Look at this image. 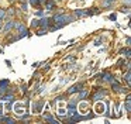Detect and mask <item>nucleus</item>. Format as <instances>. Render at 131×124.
<instances>
[{
	"label": "nucleus",
	"instance_id": "f257e3e1",
	"mask_svg": "<svg viewBox=\"0 0 131 124\" xmlns=\"http://www.w3.org/2000/svg\"><path fill=\"white\" fill-rule=\"evenodd\" d=\"M14 30L18 33V38H23V37L28 35V30H27V27L21 21H14Z\"/></svg>",
	"mask_w": 131,
	"mask_h": 124
},
{
	"label": "nucleus",
	"instance_id": "f03ea898",
	"mask_svg": "<svg viewBox=\"0 0 131 124\" xmlns=\"http://www.w3.org/2000/svg\"><path fill=\"white\" fill-rule=\"evenodd\" d=\"M52 24V18H49V17H44V18L40 20V27L41 28H47L48 30L49 27H51Z\"/></svg>",
	"mask_w": 131,
	"mask_h": 124
},
{
	"label": "nucleus",
	"instance_id": "7ed1b4c3",
	"mask_svg": "<svg viewBox=\"0 0 131 124\" xmlns=\"http://www.w3.org/2000/svg\"><path fill=\"white\" fill-rule=\"evenodd\" d=\"M13 28H14V20H9V21L6 23V25H4L3 28H0V30H2L3 34H7V33H10Z\"/></svg>",
	"mask_w": 131,
	"mask_h": 124
},
{
	"label": "nucleus",
	"instance_id": "20e7f679",
	"mask_svg": "<svg viewBox=\"0 0 131 124\" xmlns=\"http://www.w3.org/2000/svg\"><path fill=\"white\" fill-rule=\"evenodd\" d=\"M42 107H44V101L42 100L35 101V103L32 104V113H34V114H37V113L42 111Z\"/></svg>",
	"mask_w": 131,
	"mask_h": 124
},
{
	"label": "nucleus",
	"instance_id": "39448f33",
	"mask_svg": "<svg viewBox=\"0 0 131 124\" xmlns=\"http://www.w3.org/2000/svg\"><path fill=\"white\" fill-rule=\"evenodd\" d=\"M82 87H83V83H76V85H73L72 87H69V89H68V95H73V93L80 92V90H82Z\"/></svg>",
	"mask_w": 131,
	"mask_h": 124
},
{
	"label": "nucleus",
	"instance_id": "423d86ee",
	"mask_svg": "<svg viewBox=\"0 0 131 124\" xmlns=\"http://www.w3.org/2000/svg\"><path fill=\"white\" fill-rule=\"evenodd\" d=\"M44 6H45L47 11H51V10H54V8L57 7V2H55V0H47Z\"/></svg>",
	"mask_w": 131,
	"mask_h": 124
},
{
	"label": "nucleus",
	"instance_id": "0eeeda50",
	"mask_svg": "<svg viewBox=\"0 0 131 124\" xmlns=\"http://www.w3.org/2000/svg\"><path fill=\"white\" fill-rule=\"evenodd\" d=\"M106 95H107V92H106V90H99L97 93H94V95H93L92 100H94V101H96V100H100V99H102V97H104Z\"/></svg>",
	"mask_w": 131,
	"mask_h": 124
},
{
	"label": "nucleus",
	"instance_id": "6e6552de",
	"mask_svg": "<svg viewBox=\"0 0 131 124\" xmlns=\"http://www.w3.org/2000/svg\"><path fill=\"white\" fill-rule=\"evenodd\" d=\"M0 123H6V124H14L16 121L10 117H6V116H0Z\"/></svg>",
	"mask_w": 131,
	"mask_h": 124
},
{
	"label": "nucleus",
	"instance_id": "1a4fd4ad",
	"mask_svg": "<svg viewBox=\"0 0 131 124\" xmlns=\"http://www.w3.org/2000/svg\"><path fill=\"white\" fill-rule=\"evenodd\" d=\"M44 118H45V121H48L49 124H58V123H59V121H58L57 118H54L51 114H45V116H44Z\"/></svg>",
	"mask_w": 131,
	"mask_h": 124
},
{
	"label": "nucleus",
	"instance_id": "9d476101",
	"mask_svg": "<svg viewBox=\"0 0 131 124\" xmlns=\"http://www.w3.org/2000/svg\"><path fill=\"white\" fill-rule=\"evenodd\" d=\"M86 13H88V16H93V14H99L100 13V10L97 7H92V8H89L88 11H86Z\"/></svg>",
	"mask_w": 131,
	"mask_h": 124
},
{
	"label": "nucleus",
	"instance_id": "9b49d317",
	"mask_svg": "<svg viewBox=\"0 0 131 124\" xmlns=\"http://www.w3.org/2000/svg\"><path fill=\"white\" fill-rule=\"evenodd\" d=\"M78 93H79V92H78ZM88 95H89L88 90L82 89V90H80V93H79V100H83V99H86V97H88Z\"/></svg>",
	"mask_w": 131,
	"mask_h": 124
},
{
	"label": "nucleus",
	"instance_id": "f8f14e48",
	"mask_svg": "<svg viewBox=\"0 0 131 124\" xmlns=\"http://www.w3.org/2000/svg\"><path fill=\"white\" fill-rule=\"evenodd\" d=\"M88 13L85 10H75V17H86Z\"/></svg>",
	"mask_w": 131,
	"mask_h": 124
},
{
	"label": "nucleus",
	"instance_id": "ddd939ff",
	"mask_svg": "<svg viewBox=\"0 0 131 124\" xmlns=\"http://www.w3.org/2000/svg\"><path fill=\"white\" fill-rule=\"evenodd\" d=\"M103 76H104V79H103L104 82H113L114 80V76L110 75V73H103Z\"/></svg>",
	"mask_w": 131,
	"mask_h": 124
},
{
	"label": "nucleus",
	"instance_id": "4468645a",
	"mask_svg": "<svg viewBox=\"0 0 131 124\" xmlns=\"http://www.w3.org/2000/svg\"><path fill=\"white\" fill-rule=\"evenodd\" d=\"M16 14V8H9V10H6V16L7 17H12V16H14Z\"/></svg>",
	"mask_w": 131,
	"mask_h": 124
},
{
	"label": "nucleus",
	"instance_id": "2eb2a0df",
	"mask_svg": "<svg viewBox=\"0 0 131 124\" xmlns=\"http://www.w3.org/2000/svg\"><path fill=\"white\" fill-rule=\"evenodd\" d=\"M31 27L32 28H38V27H40V20H37V18L32 20V21H31Z\"/></svg>",
	"mask_w": 131,
	"mask_h": 124
},
{
	"label": "nucleus",
	"instance_id": "dca6fc26",
	"mask_svg": "<svg viewBox=\"0 0 131 124\" xmlns=\"http://www.w3.org/2000/svg\"><path fill=\"white\" fill-rule=\"evenodd\" d=\"M7 16H6V10L4 8H0V20H6Z\"/></svg>",
	"mask_w": 131,
	"mask_h": 124
},
{
	"label": "nucleus",
	"instance_id": "f3484780",
	"mask_svg": "<svg viewBox=\"0 0 131 124\" xmlns=\"http://www.w3.org/2000/svg\"><path fill=\"white\" fill-rule=\"evenodd\" d=\"M2 99H3V100H14V97H13V95H10V93H9V95H3V96H2Z\"/></svg>",
	"mask_w": 131,
	"mask_h": 124
},
{
	"label": "nucleus",
	"instance_id": "a211bd4d",
	"mask_svg": "<svg viewBox=\"0 0 131 124\" xmlns=\"http://www.w3.org/2000/svg\"><path fill=\"white\" fill-rule=\"evenodd\" d=\"M30 4H31L32 7H41V4H40L38 0H30Z\"/></svg>",
	"mask_w": 131,
	"mask_h": 124
},
{
	"label": "nucleus",
	"instance_id": "6ab92c4d",
	"mask_svg": "<svg viewBox=\"0 0 131 124\" xmlns=\"http://www.w3.org/2000/svg\"><path fill=\"white\" fill-rule=\"evenodd\" d=\"M9 83H10V82L7 80V79H4V80H0V87H7V86H9Z\"/></svg>",
	"mask_w": 131,
	"mask_h": 124
},
{
	"label": "nucleus",
	"instance_id": "aec40b11",
	"mask_svg": "<svg viewBox=\"0 0 131 124\" xmlns=\"http://www.w3.org/2000/svg\"><path fill=\"white\" fill-rule=\"evenodd\" d=\"M120 11H121V13H125V14H128V13H130V7H128V6H125V7L123 6V7L120 8Z\"/></svg>",
	"mask_w": 131,
	"mask_h": 124
},
{
	"label": "nucleus",
	"instance_id": "412c9836",
	"mask_svg": "<svg viewBox=\"0 0 131 124\" xmlns=\"http://www.w3.org/2000/svg\"><path fill=\"white\" fill-rule=\"evenodd\" d=\"M47 33H48V30H47V28H41V30L37 31V35H44V34H47Z\"/></svg>",
	"mask_w": 131,
	"mask_h": 124
},
{
	"label": "nucleus",
	"instance_id": "4be33fe9",
	"mask_svg": "<svg viewBox=\"0 0 131 124\" xmlns=\"http://www.w3.org/2000/svg\"><path fill=\"white\" fill-rule=\"evenodd\" d=\"M124 79H125V82H127V83L130 85V69H127V73H125Z\"/></svg>",
	"mask_w": 131,
	"mask_h": 124
},
{
	"label": "nucleus",
	"instance_id": "5701e85b",
	"mask_svg": "<svg viewBox=\"0 0 131 124\" xmlns=\"http://www.w3.org/2000/svg\"><path fill=\"white\" fill-rule=\"evenodd\" d=\"M76 104H78V100H71L68 103V107H76Z\"/></svg>",
	"mask_w": 131,
	"mask_h": 124
},
{
	"label": "nucleus",
	"instance_id": "b1692460",
	"mask_svg": "<svg viewBox=\"0 0 131 124\" xmlns=\"http://www.w3.org/2000/svg\"><path fill=\"white\" fill-rule=\"evenodd\" d=\"M111 4H113V3L108 2V0H103V7H110Z\"/></svg>",
	"mask_w": 131,
	"mask_h": 124
},
{
	"label": "nucleus",
	"instance_id": "393cba45",
	"mask_svg": "<svg viewBox=\"0 0 131 124\" xmlns=\"http://www.w3.org/2000/svg\"><path fill=\"white\" fill-rule=\"evenodd\" d=\"M7 87H9V86H7ZM7 87H0V96H3L4 93L7 92Z\"/></svg>",
	"mask_w": 131,
	"mask_h": 124
},
{
	"label": "nucleus",
	"instance_id": "a878e982",
	"mask_svg": "<svg viewBox=\"0 0 131 124\" xmlns=\"http://www.w3.org/2000/svg\"><path fill=\"white\" fill-rule=\"evenodd\" d=\"M21 8H23V11H27V3L26 2H21Z\"/></svg>",
	"mask_w": 131,
	"mask_h": 124
},
{
	"label": "nucleus",
	"instance_id": "bb28decb",
	"mask_svg": "<svg viewBox=\"0 0 131 124\" xmlns=\"http://www.w3.org/2000/svg\"><path fill=\"white\" fill-rule=\"evenodd\" d=\"M21 90H23V93H24V95L27 93V86H26V85H23V87H21Z\"/></svg>",
	"mask_w": 131,
	"mask_h": 124
},
{
	"label": "nucleus",
	"instance_id": "cd10ccee",
	"mask_svg": "<svg viewBox=\"0 0 131 124\" xmlns=\"http://www.w3.org/2000/svg\"><path fill=\"white\" fill-rule=\"evenodd\" d=\"M38 2H40V4H41V6H44V4H45L47 0H38Z\"/></svg>",
	"mask_w": 131,
	"mask_h": 124
},
{
	"label": "nucleus",
	"instance_id": "c85d7f7f",
	"mask_svg": "<svg viewBox=\"0 0 131 124\" xmlns=\"http://www.w3.org/2000/svg\"><path fill=\"white\" fill-rule=\"evenodd\" d=\"M110 20H116V14H111V16H110Z\"/></svg>",
	"mask_w": 131,
	"mask_h": 124
},
{
	"label": "nucleus",
	"instance_id": "c756f323",
	"mask_svg": "<svg viewBox=\"0 0 131 124\" xmlns=\"http://www.w3.org/2000/svg\"><path fill=\"white\" fill-rule=\"evenodd\" d=\"M100 41H102L100 38H99V39H96V44H94V45H100Z\"/></svg>",
	"mask_w": 131,
	"mask_h": 124
},
{
	"label": "nucleus",
	"instance_id": "7c9ffc66",
	"mask_svg": "<svg viewBox=\"0 0 131 124\" xmlns=\"http://www.w3.org/2000/svg\"><path fill=\"white\" fill-rule=\"evenodd\" d=\"M3 27V20H0V28Z\"/></svg>",
	"mask_w": 131,
	"mask_h": 124
},
{
	"label": "nucleus",
	"instance_id": "2f4dec72",
	"mask_svg": "<svg viewBox=\"0 0 131 124\" xmlns=\"http://www.w3.org/2000/svg\"><path fill=\"white\" fill-rule=\"evenodd\" d=\"M20 2H26V0H20Z\"/></svg>",
	"mask_w": 131,
	"mask_h": 124
}]
</instances>
